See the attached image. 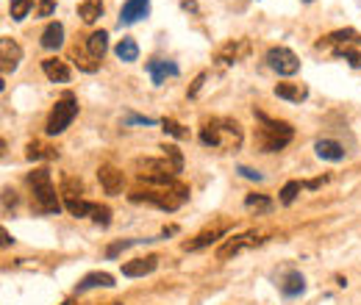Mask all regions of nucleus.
<instances>
[{
  "label": "nucleus",
  "instance_id": "nucleus-23",
  "mask_svg": "<svg viewBox=\"0 0 361 305\" xmlns=\"http://www.w3.org/2000/svg\"><path fill=\"white\" fill-rule=\"evenodd\" d=\"M87 50H89L98 61H103V56H106V50H109V34H106V31L89 34V36H87Z\"/></svg>",
  "mask_w": 361,
  "mask_h": 305
},
{
  "label": "nucleus",
  "instance_id": "nucleus-6",
  "mask_svg": "<svg viewBox=\"0 0 361 305\" xmlns=\"http://www.w3.org/2000/svg\"><path fill=\"white\" fill-rule=\"evenodd\" d=\"M267 64H270V69H275L278 75H286V78L300 69V58L289 47H270L267 50Z\"/></svg>",
  "mask_w": 361,
  "mask_h": 305
},
{
  "label": "nucleus",
  "instance_id": "nucleus-36",
  "mask_svg": "<svg viewBox=\"0 0 361 305\" xmlns=\"http://www.w3.org/2000/svg\"><path fill=\"white\" fill-rule=\"evenodd\" d=\"M245 205H248V208H270L272 203H270V197H264V194H248V197H245Z\"/></svg>",
  "mask_w": 361,
  "mask_h": 305
},
{
  "label": "nucleus",
  "instance_id": "nucleus-20",
  "mask_svg": "<svg viewBox=\"0 0 361 305\" xmlns=\"http://www.w3.org/2000/svg\"><path fill=\"white\" fill-rule=\"evenodd\" d=\"M42 47L45 50H58L64 45V25L61 23H50L45 31H42Z\"/></svg>",
  "mask_w": 361,
  "mask_h": 305
},
{
  "label": "nucleus",
  "instance_id": "nucleus-13",
  "mask_svg": "<svg viewBox=\"0 0 361 305\" xmlns=\"http://www.w3.org/2000/svg\"><path fill=\"white\" fill-rule=\"evenodd\" d=\"M148 72H151V78H153V84L156 87H162L167 78H175V75L181 72L178 69V64H173V61H162V58H153V61H148Z\"/></svg>",
  "mask_w": 361,
  "mask_h": 305
},
{
  "label": "nucleus",
  "instance_id": "nucleus-19",
  "mask_svg": "<svg viewBox=\"0 0 361 305\" xmlns=\"http://www.w3.org/2000/svg\"><path fill=\"white\" fill-rule=\"evenodd\" d=\"M69 58L78 64V69H84V72H95L98 67H100V61L87 50V45L84 47H78V45H72L69 47Z\"/></svg>",
  "mask_w": 361,
  "mask_h": 305
},
{
  "label": "nucleus",
  "instance_id": "nucleus-38",
  "mask_svg": "<svg viewBox=\"0 0 361 305\" xmlns=\"http://www.w3.org/2000/svg\"><path fill=\"white\" fill-rule=\"evenodd\" d=\"M237 172H239L242 178H248V181H256V183L261 181V172H256V170H250V167H239Z\"/></svg>",
  "mask_w": 361,
  "mask_h": 305
},
{
  "label": "nucleus",
  "instance_id": "nucleus-18",
  "mask_svg": "<svg viewBox=\"0 0 361 305\" xmlns=\"http://www.w3.org/2000/svg\"><path fill=\"white\" fill-rule=\"evenodd\" d=\"M114 278L109 272H89L76 283V291H89V289H111Z\"/></svg>",
  "mask_w": 361,
  "mask_h": 305
},
{
  "label": "nucleus",
  "instance_id": "nucleus-40",
  "mask_svg": "<svg viewBox=\"0 0 361 305\" xmlns=\"http://www.w3.org/2000/svg\"><path fill=\"white\" fill-rule=\"evenodd\" d=\"M128 122H136V125H156V120H153V117H136V114H131V117H128Z\"/></svg>",
  "mask_w": 361,
  "mask_h": 305
},
{
  "label": "nucleus",
  "instance_id": "nucleus-24",
  "mask_svg": "<svg viewBox=\"0 0 361 305\" xmlns=\"http://www.w3.org/2000/svg\"><path fill=\"white\" fill-rule=\"evenodd\" d=\"M350 42H358V45H361V36H358V31H353V28H342V31H333V34H328V36L320 42V47H322V45H342V47H347Z\"/></svg>",
  "mask_w": 361,
  "mask_h": 305
},
{
  "label": "nucleus",
  "instance_id": "nucleus-11",
  "mask_svg": "<svg viewBox=\"0 0 361 305\" xmlns=\"http://www.w3.org/2000/svg\"><path fill=\"white\" fill-rule=\"evenodd\" d=\"M226 231L228 227L226 225H217V227H208V231H203V234H197L195 239H189V242H184V250H203V247H208V245H214L217 239H223L226 236Z\"/></svg>",
  "mask_w": 361,
  "mask_h": 305
},
{
  "label": "nucleus",
  "instance_id": "nucleus-35",
  "mask_svg": "<svg viewBox=\"0 0 361 305\" xmlns=\"http://www.w3.org/2000/svg\"><path fill=\"white\" fill-rule=\"evenodd\" d=\"M136 242H142V239H122V242H114V245H109V250H106V256H109V258H114V256H120L122 250H128V247H133Z\"/></svg>",
  "mask_w": 361,
  "mask_h": 305
},
{
  "label": "nucleus",
  "instance_id": "nucleus-7",
  "mask_svg": "<svg viewBox=\"0 0 361 305\" xmlns=\"http://www.w3.org/2000/svg\"><path fill=\"white\" fill-rule=\"evenodd\" d=\"M98 181H100V186H103L106 194H122L125 175H122V170H117L114 164H100V170H98Z\"/></svg>",
  "mask_w": 361,
  "mask_h": 305
},
{
  "label": "nucleus",
  "instance_id": "nucleus-43",
  "mask_svg": "<svg viewBox=\"0 0 361 305\" xmlns=\"http://www.w3.org/2000/svg\"><path fill=\"white\" fill-rule=\"evenodd\" d=\"M111 305H122V302H111Z\"/></svg>",
  "mask_w": 361,
  "mask_h": 305
},
{
  "label": "nucleus",
  "instance_id": "nucleus-5",
  "mask_svg": "<svg viewBox=\"0 0 361 305\" xmlns=\"http://www.w3.org/2000/svg\"><path fill=\"white\" fill-rule=\"evenodd\" d=\"M78 117V100H76V95L72 92H67L61 100H56V106L50 109V117H47V125H45V131H47V136H58V133H64L69 125H72V120Z\"/></svg>",
  "mask_w": 361,
  "mask_h": 305
},
{
  "label": "nucleus",
  "instance_id": "nucleus-39",
  "mask_svg": "<svg viewBox=\"0 0 361 305\" xmlns=\"http://www.w3.org/2000/svg\"><path fill=\"white\" fill-rule=\"evenodd\" d=\"M206 78H208V75H206V72H200V75H197V78H195V84H192V89H189V98H195V95L200 92V87L206 84Z\"/></svg>",
  "mask_w": 361,
  "mask_h": 305
},
{
  "label": "nucleus",
  "instance_id": "nucleus-34",
  "mask_svg": "<svg viewBox=\"0 0 361 305\" xmlns=\"http://www.w3.org/2000/svg\"><path fill=\"white\" fill-rule=\"evenodd\" d=\"M162 128L170 133V136H175V139H184V136H189V131H184V125L181 122H175V120H162Z\"/></svg>",
  "mask_w": 361,
  "mask_h": 305
},
{
  "label": "nucleus",
  "instance_id": "nucleus-3",
  "mask_svg": "<svg viewBox=\"0 0 361 305\" xmlns=\"http://www.w3.org/2000/svg\"><path fill=\"white\" fill-rule=\"evenodd\" d=\"M133 203H151L162 211H175L186 197H189V189L186 186H151V189H136L128 194Z\"/></svg>",
  "mask_w": 361,
  "mask_h": 305
},
{
  "label": "nucleus",
  "instance_id": "nucleus-16",
  "mask_svg": "<svg viewBox=\"0 0 361 305\" xmlns=\"http://www.w3.org/2000/svg\"><path fill=\"white\" fill-rule=\"evenodd\" d=\"M275 95H278V98H283V100H289V103H303V100L309 98V89H306V84L283 81V84H278V87H275Z\"/></svg>",
  "mask_w": 361,
  "mask_h": 305
},
{
  "label": "nucleus",
  "instance_id": "nucleus-9",
  "mask_svg": "<svg viewBox=\"0 0 361 305\" xmlns=\"http://www.w3.org/2000/svg\"><path fill=\"white\" fill-rule=\"evenodd\" d=\"M148 14H151V0H125V6L120 12V25H133Z\"/></svg>",
  "mask_w": 361,
  "mask_h": 305
},
{
  "label": "nucleus",
  "instance_id": "nucleus-25",
  "mask_svg": "<svg viewBox=\"0 0 361 305\" xmlns=\"http://www.w3.org/2000/svg\"><path fill=\"white\" fill-rule=\"evenodd\" d=\"M56 156H58V150L42 144V142H31L28 150H25V159L28 161H42V159H56Z\"/></svg>",
  "mask_w": 361,
  "mask_h": 305
},
{
  "label": "nucleus",
  "instance_id": "nucleus-32",
  "mask_svg": "<svg viewBox=\"0 0 361 305\" xmlns=\"http://www.w3.org/2000/svg\"><path fill=\"white\" fill-rule=\"evenodd\" d=\"M64 208H67L72 216H89L92 203H87L84 197H81V200H67V203H64Z\"/></svg>",
  "mask_w": 361,
  "mask_h": 305
},
{
  "label": "nucleus",
  "instance_id": "nucleus-1",
  "mask_svg": "<svg viewBox=\"0 0 361 305\" xmlns=\"http://www.w3.org/2000/svg\"><path fill=\"white\" fill-rule=\"evenodd\" d=\"M200 142L206 147H226V150H237L242 144V125L237 120H203L200 125Z\"/></svg>",
  "mask_w": 361,
  "mask_h": 305
},
{
  "label": "nucleus",
  "instance_id": "nucleus-21",
  "mask_svg": "<svg viewBox=\"0 0 361 305\" xmlns=\"http://www.w3.org/2000/svg\"><path fill=\"white\" fill-rule=\"evenodd\" d=\"M78 17H81L87 25H95V23L103 17V0H81Z\"/></svg>",
  "mask_w": 361,
  "mask_h": 305
},
{
  "label": "nucleus",
  "instance_id": "nucleus-33",
  "mask_svg": "<svg viewBox=\"0 0 361 305\" xmlns=\"http://www.w3.org/2000/svg\"><path fill=\"white\" fill-rule=\"evenodd\" d=\"M333 56L336 58H344V61H350V67H361V53H355V50H350V47H336L333 50Z\"/></svg>",
  "mask_w": 361,
  "mask_h": 305
},
{
  "label": "nucleus",
  "instance_id": "nucleus-42",
  "mask_svg": "<svg viewBox=\"0 0 361 305\" xmlns=\"http://www.w3.org/2000/svg\"><path fill=\"white\" fill-rule=\"evenodd\" d=\"M181 6H184L186 12H197V6H195V3H189V0H184V3H181Z\"/></svg>",
  "mask_w": 361,
  "mask_h": 305
},
{
  "label": "nucleus",
  "instance_id": "nucleus-12",
  "mask_svg": "<svg viewBox=\"0 0 361 305\" xmlns=\"http://www.w3.org/2000/svg\"><path fill=\"white\" fill-rule=\"evenodd\" d=\"M159 267V256H144V258H133L128 264H122V275L125 278H142V275H151Z\"/></svg>",
  "mask_w": 361,
  "mask_h": 305
},
{
  "label": "nucleus",
  "instance_id": "nucleus-27",
  "mask_svg": "<svg viewBox=\"0 0 361 305\" xmlns=\"http://www.w3.org/2000/svg\"><path fill=\"white\" fill-rule=\"evenodd\" d=\"M81 192H84V183H81L78 178L67 175V178L61 181V197H64V203H67V200H81Z\"/></svg>",
  "mask_w": 361,
  "mask_h": 305
},
{
  "label": "nucleus",
  "instance_id": "nucleus-28",
  "mask_svg": "<svg viewBox=\"0 0 361 305\" xmlns=\"http://www.w3.org/2000/svg\"><path fill=\"white\" fill-rule=\"evenodd\" d=\"M162 150H164V159L170 161V167H173V170H175V175H178V172L184 170V156H181V150H178L175 144H164Z\"/></svg>",
  "mask_w": 361,
  "mask_h": 305
},
{
  "label": "nucleus",
  "instance_id": "nucleus-8",
  "mask_svg": "<svg viewBox=\"0 0 361 305\" xmlns=\"http://www.w3.org/2000/svg\"><path fill=\"white\" fill-rule=\"evenodd\" d=\"M250 53V45L245 39H234V42H226L217 53V64L220 67H228V64H237L239 58H245Z\"/></svg>",
  "mask_w": 361,
  "mask_h": 305
},
{
  "label": "nucleus",
  "instance_id": "nucleus-26",
  "mask_svg": "<svg viewBox=\"0 0 361 305\" xmlns=\"http://www.w3.org/2000/svg\"><path fill=\"white\" fill-rule=\"evenodd\" d=\"M114 53H117V58H120V61H128V64H131V61H136V58H139V45H136L131 36H125V39H120V42H117Z\"/></svg>",
  "mask_w": 361,
  "mask_h": 305
},
{
  "label": "nucleus",
  "instance_id": "nucleus-44",
  "mask_svg": "<svg viewBox=\"0 0 361 305\" xmlns=\"http://www.w3.org/2000/svg\"><path fill=\"white\" fill-rule=\"evenodd\" d=\"M303 3H311V0H303Z\"/></svg>",
  "mask_w": 361,
  "mask_h": 305
},
{
  "label": "nucleus",
  "instance_id": "nucleus-41",
  "mask_svg": "<svg viewBox=\"0 0 361 305\" xmlns=\"http://www.w3.org/2000/svg\"><path fill=\"white\" fill-rule=\"evenodd\" d=\"M325 181H328V178H314V181H309V183H303V186H306V189H320Z\"/></svg>",
  "mask_w": 361,
  "mask_h": 305
},
{
  "label": "nucleus",
  "instance_id": "nucleus-22",
  "mask_svg": "<svg viewBox=\"0 0 361 305\" xmlns=\"http://www.w3.org/2000/svg\"><path fill=\"white\" fill-rule=\"evenodd\" d=\"M306 291V278L300 275V272H289L286 278H283V283H281V294L283 297H298V294H303Z\"/></svg>",
  "mask_w": 361,
  "mask_h": 305
},
{
  "label": "nucleus",
  "instance_id": "nucleus-45",
  "mask_svg": "<svg viewBox=\"0 0 361 305\" xmlns=\"http://www.w3.org/2000/svg\"><path fill=\"white\" fill-rule=\"evenodd\" d=\"M61 305H69V302H61Z\"/></svg>",
  "mask_w": 361,
  "mask_h": 305
},
{
  "label": "nucleus",
  "instance_id": "nucleus-10",
  "mask_svg": "<svg viewBox=\"0 0 361 305\" xmlns=\"http://www.w3.org/2000/svg\"><path fill=\"white\" fill-rule=\"evenodd\" d=\"M261 239L256 236V234H242V236H234V239H228L220 250H217V258L220 261H226V258H231V256H237V253H242L245 247H250V245H259Z\"/></svg>",
  "mask_w": 361,
  "mask_h": 305
},
{
  "label": "nucleus",
  "instance_id": "nucleus-2",
  "mask_svg": "<svg viewBox=\"0 0 361 305\" xmlns=\"http://www.w3.org/2000/svg\"><path fill=\"white\" fill-rule=\"evenodd\" d=\"M256 120L261 122V128L256 131V142H259L261 152H278V150H283L289 142H292L295 131H292V125H289V122H283V120H270V117L261 114V111H256Z\"/></svg>",
  "mask_w": 361,
  "mask_h": 305
},
{
  "label": "nucleus",
  "instance_id": "nucleus-37",
  "mask_svg": "<svg viewBox=\"0 0 361 305\" xmlns=\"http://www.w3.org/2000/svg\"><path fill=\"white\" fill-rule=\"evenodd\" d=\"M53 9H56V0H39V14L42 17H50Z\"/></svg>",
  "mask_w": 361,
  "mask_h": 305
},
{
  "label": "nucleus",
  "instance_id": "nucleus-29",
  "mask_svg": "<svg viewBox=\"0 0 361 305\" xmlns=\"http://www.w3.org/2000/svg\"><path fill=\"white\" fill-rule=\"evenodd\" d=\"M34 9V0H12V6H9V12H12V20H25L28 17V12Z\"/></svg>",
  "mask_w": 361,
  "mask_h": 305
},
{
  "label": "nucleus",
  "instance_id": "nucleus-15",
  "mask_svg": "<svg viewBox=\"0 0 361 305\" xmlns=\"http://www.w3.org/2000/svg\"><path fill=\"white\" fill-rule=\"evenodd\" d=\"M42 72L47 75L53 84H67V81H69V67H67V61H61V58H45V61H42Z\"/></svg>",
  "mask_w": 361,
  "mask_h": 305
},
{
  "label": "nucleus",
  "instance_id": "nucleus-17",
  "mask_svg": "<svg viewBox=\"0 0 361 305\" xmlns=\"http://www.w3.org/2000/svg\"><path fill=\"white\" fill-rule=\"evenodd\" d=\"M314 150H317V156L322 161H342L344 159V147L336 139H317Z\"/></svg>",
  "mask_w": 361,
  "mask_h": 305
},
{
  "label": "nucleus",
  "instance_id": "nucleus-14",
  "mask_svg": "<svg viewBox=\"0 0 361 305\" xmlns=\"http://www.w3.org/2000/svg\"><path fill=\"white\" fill-rule=\"evenodd\" d=\"M0 56H3V75H9V72L17 69L20 58H23V50H20V45L14 39H3V42H0Z\"/></svg>",
  "mask_w": 361,
  "mask_h": 305
},
{
  "label": "nucleus",
  "instance_id": "nucleus-31",
  "mask_svg": "<svg viewBox=\"0 0 361 305\" xmlns=\"http://www.w3.org/2000/svg\"><path fill=\"white\" fill-rule=\"evenodd\" d=\"M89 216H92L98 225H103V227H109V225H111V208H109V205L92 203V211H89Z\"/></svg>",
  "mask_w": 361,
  "mask_h": 305
},
{
  "label": "nucleus",
  "instance_id": "nucleus-4",
  "mask_svg": "<svg viewBox=\"0 0 361 305\" xmlns=\"http://www.w3.org/2000/svg\"><path fill=\"white\" fill-rule=\"evenodd\" d=\"M28 186H31L34 208H36V211H42V214H58V211H61L58 194H56L53 181H50V172H47L45 167L28 172Z\"/></svg>",
  "mask_w": 361,
  "mask_h": 305
},
{
  "label": "nucleus",
  "instance_id": "nucleus-30",
  "mask_svg": "<svg viewBox=\"0 0 361 305\" xmlns=\"http://www.w3.org/2000/svg\"><path fill=\"white\" fill-rule=\"evenodd\" d=\"M300 189H303V183H300V181H289V183L281 189V203H283V205H292V203H295V197L300 194Z\"/></svg>",
  "mask_w": 361,
  "mask_h": 305
}]
</instances>
